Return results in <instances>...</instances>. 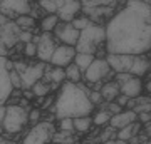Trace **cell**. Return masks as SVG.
<instances>
[{
  "mask_svg": "<svg viewBox=\"0 0 151 144\" xmlns=\"http://www.w3.org/2000/svg\"><path fill=\"white\" fill-rule=\"evenodd\" d=\"M57 49V44H55V37L52 34H40V40L37 44V57L40 62L44 64H49L52 55H54V50Z\"/></svg>",
  "mask_w": 151,
  "mask_h": 144,
  "instance_id": "cell-10",
  "label": "cell"
},
{
  "mask_svg": "<svg viewBox=\"0 0 151 144\" xmlns=\"http://www.w3.org/2000/svg\"><path fill=\"white\" fill-rule=\"evenodd\" d=\"M4 117H5V106H0V134H4Z\"/></svg>",
  "mask_w": 151,
  "mask_h": 144,
  "instance_id": "cell-37",
  "label": "cell"
},
{
  "mask_svg": "<svg viewBox=\"0 0 151 144\" xmlns=\"http://www.w3.org/2000/svg\"><path fill=\"white\" fill-rule=\"evenodd\" d=\"M139 131H141V124L134 123V124H131V126H128V128L119 129L118 133H116V139H121V141H126V143L131 144V141H134L138 138Z\"/></svg>",
  "mask_w": 151,
  "mask_h": 144,
  "instance_id": "cell-19",
  "label": "cell"
},
{
  "mask_svg": "<svg viewBox=\"0 0 151 144\" xmlns=\"http://www.w3.org/2000/svg\"><path fill=\"white\" fill-rule=\"evenodd\" d=\"M59 24L60 20L57 15H45L40 20V30H42V34H52Z\"/></svg>",
  "mask_w": 151,
  "mask_h": 144,
  "instance_id": "cell-20",
  "label": "cell"
},
{
  "mask_svg": "<svg viewBox=\"0 0 151 144\" xmlns=\"http://www.w3.org/2000/svg\"><path fill=\"white\" fill-rule=\"evenodd\" d=\"M24 54H25V55H27V57H35V55H37V45H35V44H27V45H24Z\"/></svg>",
  "mask_w": 151,
  "mask_h": 144,
  "instance_id": "cell-35",
  "label": "cell"
},
{
  "mask_svg": "<svg viewBox=\"0 0 151 144\" xmlns=\"http://www.w3.org/2000/svg\"><path fill=\"white\" fill-rule=\"evenodd\" d=\"M32 4L27 0H4L0 2V14H4L9 19H17L22 15H30Z\"/></svg>",
  "mask_w": 151,
  "mask_h": 144,
  "instance_id": "cell-7",
  "label": "cell"
},
{
  "mask_svg": "<svg viewBox=\"0 0 151 144\" xmlns=\"http://www.w3.org/2000/svg\"><path fill=\"white\" fill-rule=\"evenodd\" d=\"M92 112H94V106L87 97L86 85L70 84V82H64L60 85L54 102V116L57 121L84 117V116H91Z\"/></svg>",
  "mask_w": 151,
  "mask_h": 144,
  "instance_id": "cell-2",
  "label": "cell"
},
{
  "mask_svg": "<svg viewBox=\"0 0 151 144\" xmlns=\"http://www.w3.org/2000/svg\"><path fill=\"white\" fill-rule=\"evenodd\" d=\"M76 47H70V45H57V49L54 50V55L49 64L52 67H60V69H65L69 67L70 64H74L76 59Z\"/></svg>",
  "mask_w": 151,
  "mask_h": 144,
  "instance_id": "cell-9",
  "label": "cell"
},
{
  "mask_svg": "<svg viewBox=\"0 0 151 144\" xmlns=\"http://www.w3.org/2000/svg\"><path fill=\"white\" fill-rule=\"evenodd\" d=\"M34 39V34L30 30H22L20 35H19V42H22V45H27V44L32 42Z\"/></svg>",
  "mask_w": 151,
  "mask_h": 144,
  "instance_id": "cell-34",
  "label": "cell"
},
{
  "mask_svg": "<svg viewBox=\"0 0 151 144\" xmlns=\"http://www.w3.org/2000/svg\"><path fill=\"white\" fill-rule=\"evenodd\" d=\"M106 52L146 55L151 50V7L131 0L106 24Z\"/></svg>",
  "mask_w": 151,
  "mask_h": 144,
  "instance_id": "cell-1",
  "label": "cell"
},
{
  "mask_svg": "<svg viewBox=\"0 0 151 144\" xmlns=\"http://www.w3.org/2000/svg\"><path fill=\"white\" fill-rule=\"evenodd\" d=\"M7 54H9V49L0 42V57H7Z\"/></svg>",
  "mask_w": 151,
  "mask_h": 144,
  "instance_id": "cell-39",
  "label": "cell"
},
{
  "mask_svg": "<svg viewBox=\"0 0 151 144\" xmlns=\"http://www.w3.org/2000/svg\"><path fill=\"white\" fill-rule=\"evenodd\" d=\"M0 37H2V27H0Z\"/></svg>",
  "mask_w": 151,
  "mask_h": 144,
  "instance_id": "cell-44",
  "label": "cell"
},
{
  "mask_svg": "<svg viewBox=\"0 0 151 144\" xmlns=\"http://www.w3.org/2000/svg\"><path fill=\"white\" fill-rule=\"evenodd\" d=\"M104 109H106V111H109V114H111V116H118L119 112H123V111H124V109H123L121 106H119V104H118L116 101H113V102H108Z\"/></svg>",
  "mask_w": 151,
  "mask_h": 144,
  "instance_id": "cell-33",
  "label": "cell"
},
{
  "mask_svg": "<svg viewBox=\"0 0 151 144\" xmlns=\"http://www.w3.org/2000/svg\"><path fill=\"white\" fill-rule=\"evenodd\" d=\"M111 74H113V70H111V67H109L106 57H101V59L96 57L94 62L89 65V69L84 72L82 80H84L86 84H89V85L99 84V82L104 84V82H108V79L111 77Z\"/></svg>",
  "mask_w": 151,
  "mask_h": 144,
  "instance_id": "cell-6",
  "label": "cell"
},
{
  "mask_svg": "<svg viewBox=\"0 0 151 144\" xmlns=\"http://www.w3.org/2000/svg\"><path fill=\"white\" fill-rule=\"evenodd\" d=\"M17 25L20 27L22 30H30L34 25H35V19L30 15H22V17H17L15 20H14Z\"/></svg>",
  "mask_w": 151,
  "mask_h": 144,
  "instance_id": "cell-28",
  "label": "cell"
},
{
  "mask_svg": "<svg viewBox=\"0 0 151 144\" xmlns=\"http://www.w3.org/2000/svg\"><path fill=\"white\" fill-rule=\"evenodd\" d=\"M65 80L67 82H70V84H81L82 80V72L79 70V67L76 64H70L69 67H65Z\"/></svg>",
  "mask_w": 151,
  "mask_h": 144,
  "instance_id": "cell-23",
  "label": "cell"
},
{
  "mask_svg": "<svg viewBox=\"0 0 151 144\" xmlns=\"http://www.w3.org/2000/svg\"><path fill=\"white\" fill-rule=\"evenodd\" d=\"M0 144H17V143H12V141H5V139L0 138Z\"/></svg>",
  "mask_w": 151,
  "mask_h": 144,
  "instance_id": "cell-42",
  "label": "cell"
},
{
  "mask_svg": "<svg viewBox=\"0 0 151 144\" xmlns=\"http://www.w3.org/2000/svg\"><path fill=\"white\" fill-rule=\"evenodd\" d=\"M119 89H121V94L126 96L128 99H136V97L143 96V79L141 77H134V75H129L128 79L119 84Z\"/></svg>",
  "mask_w": 151,
  "mask_h": 144,
  "instance_id": "cell-15",
  "label": "cell"
},
{
  "mask_svg": "<svg viewBox=\"0 0 151 144\" xmlns=\"http://www.w3.org/2000/svg\"><path fill=\"white\" fill-rule=\"evenodd\" d=\"M30 91H32V94L35 97H39V99H40V97L49 96V92L52 91V89H50V84H49V82L39 80V82H35V84L32 85V89H30Z\"/></svg>",
  "mask_w": 151,
  "mask_h": 144,
  "instance_id": "cell-26",
  "label": "cell"
},
{
  "mask_svg": "<svg viewBox=\"0 0 151 144\" xmlns=\"http://www.w3.org/2000/svg\"><path fill=\"white\" fill-rule=\"evenodd\" d=\"M138 123V114H136L134 111H129V109H124L123 112H119L118 116H113V119H111V123H109V126L116 131V129H123V128H128V126H131V124Z\"/></svg>",
  "mask_w": 151,
  "mask_h": 144,
  "instance_id": "cell-17",
  "label": "cell"
},
{
  "mask_svg": "<svg viewBox=\"0 0 151 144\" xmlns=\"http://www.w3.org/2000/svg\"><path fill=\"white\" fill-rule=\"evenodd\" d=\"M29 124V111L25 107L9 104L5 106V117H4V133L17 134Z\"/></svg>",
  "mask_w": 151,
  "mask_h": 144,
  "instance_id": "cell-4",
  "label": "cell"
},
{
  "mask_svg": "<svg viewBox=\"0 0 151 144\" xmlns=\"http://www.w3.org/2000/svg\"><path fill=\"white\" fill-rule=\"evenodd\" d=\"M111 119H113V116L109 114V111H106L103 107L101 111L94 112V116H92V124H94V126H109Z\"/></svg>",
  "mask_w": 151,
  "mask_h": 144,
  "instance_id": "cell-25",
  "label": "cell"
},
{
  "mask_svg": "<svg viewBox=\"0 0 151 144\" xmlns=\"http://www.w3.org/2000/svg\"><path fill=\"white\" fill-rule=\"evenodd\" d=\"M9 77H10L12 87H14V89H20V87H22V77H20V74H19L15 69L9 72Z\"/></svg>",
  "mask_w": 151,
  "mask_h": 144,
  "instance_id": "cell-31",
  "label": "cell"
},
{
  "mask_svg": "<svg viewBox=\"0 0 151 144\" xmlns=\"http://www.w3.org/2000/svg\"><path fill=\"white\" fill-rule=\"evenodd\" d=\"M146 144H151V139H150V141H148V143H146Z\"/></svg>",
  "mask_w": 151,
  "mask_h": 144,
  "instance_id": "cell-45",
  "label": "cell"
},
{
  "mask_svg": "<svg viewBox=\"0 0 151 144\" xmlns=\"http://www.w3.org/2000/svg\"><path fill=\"white\" fill-rule=\"evenodd\" d=\"M94 59H96V55H91V54H76V59H74V64L79 67V70H81L82 74L86 72L87 69H89V65L94 62Z\"/></svg>",
  "mask_w": 151,
  "mask_h": 144,
  "instance_id": "cell-21",
  "label": "cell"
},
{
  "mask_svg": "<svg viewBox=\"0 0 151 144\" xmlns=\"http://www.w3.org/2000/svg\"><path fill=\"white\" fill-rule=\"evenodd\" d=\"M79 35H81L79 30H76L70 24H62V22L55 27V30H54V37L57 40H60L62 45H70V47H76L77 45Z\"/></svg>",
  "mask_w": 151,
  "mask_h": 144,
  "instance_id": "cell-11",
  "label": "cell"
},
{
  "mask_svg": "<svg viewBox=\"0 0 151 144\" xmlns=\"http://www.w3.org/2000/svg\"><path fill=\"white\" fill-rule=\"evenodd\" d=\"M87 97H89V101L92 102V106L94 107L99 106V104L103 102V96H101V92L99 91H87Z\"/></svg>",
  "mask_w": 151,
  "mask_h": 144,
  "instance_id": "cell-32",
  "label": "cell"
},
{
  "mask_svg": "<svg viewBox=\"0 0 151 144\" xmlns=\"http://www.w3.org/2000/svg\"><path fill=\"white\" fill-rule=\"evenodd\" d=\"M57 131H62V133H74V119H60L59 121V129Z\"/></svg>",
  "mask_w": 151,
  "mask_h": 144,
  "instance_id": "cell-29",
  "label": "cell"
},
{
  "mask_svg": "<svg viewBox=\"0 0 151 144\" xmlns=\"http://www.w3.org/2000/svg\"><path fill=\"white\" fill-rule=\"evenodd\" d=\"M55 134V126L52 121H40L32 126V129L22 139V144H49Z\"/></svg>",
  "mask_w": 151,
  "mask_h": 144,
  "instance_id": "cell-5",
  "label": "cell"
},
{
  "mask_svg": "<svg viewBox=\"0 0 151 144\" xmlns=\"http://www.w3.org/2000/svg\"><path fill=\"white\" fill-rule=\"evenodd\" d=\"M146 55H148V59L151 60V50H150V52H148V54H146Z\"/></svg>",
  "mask_w": 151,
  "mask_h": 144,
  "instance_id": "cell-43",
  "label": "cell"
},
{
  "mask_svg": "<svg viewBox=\"0 0 151 144\" xmlns=\"http://www.w3.org/2000/svg\"><path fill=\"white\" fill-rule=\"evenodd\" d=\"M60 5H62V0H40L39 7H42V10L47 12V15H57Z\"/></svg>",
  "mask_w": 151,
  "mask_h": 144,
  "instance_id": "cell-24",
  "label": "cell"
},
{
  "mask_svg": "<svg viewBox=\"0 0 151 144\" xmlns=\"http://www.w3.org/2000/svg\"><path fill=\"white\" fill-rule=\"evenodd\" d=\"M79 14H82V5L79 0H62L57 17L62 24H70L76 17H79Z\"/></svg>",
  "mask_w": 151,
  "mask_h": 144,
  "instance_id": "cell-13",
  "label": "cell"
},
{
  "mask_svg": "<svg viewBox=\"0 0 151 144\" xmlns=\"http://www.w3.org/2000/svg\"><path fill=\"white\" fill-rule=\"evenodd\" d=\"M40 116H42V109H39V107H34L29 111V123H32L34 126L35 124L40 123Z\"/></svg>",
  "mask_w": 151,
  "mask_h": 144,
  "instance_id": "cell-30",
  "label": "cell"
},
{
  "mask_svg": "<svg viewBox=\"0 0 151 144\" xmlns=\"http://www.w3.org/2000/svg\"><path fill=\"white\" fill-rule=\"evenodd\" d=\"M101 49L106 50V27L92 24L91 27H87L86 30L81 32L77 45H76V52L91 54V55L97 57Z\"/></svg>",
  "mask_w": 151,
  "mask_h": 144,
  "instance_id": "cell-3",
  "label": "cell"
},
{
  "mask_svg": "<svg viewBox=\"0 0 151 144\" xmlns=\"http://www.w3.org/2000/svg\"><path fill=\"white\" fill-rule=\"evenodd\" d=\"M104 144H129V143H126V141H121V139H109V141H106Z\"/></svg>",
  "mask_w": 151,
  "mask_h": 144,
  "instance_id": "cell-40",
  "label": "cell"
},
{
  "mask_svg": "<svg viewBox=\"0 0 151 144\" xmlns=\"http://www.w3.org/2000/svg\"><path fill=\"white\" fill-rule=\"evenodd\" d=\"M145 91H146V94H148V96H151V79H148L145 82Z\"/></svg>",
  "mask_w": 151,
  "mask_h": 144,
  "instance_id": "cell-41",
  "label": "cell"
},
{
  "mask_svg": "<svg viewBox=\"0 0 151 144\" xmlns=\"http://www.w3.org/2000/svg\"><path fill=\"white\" fill-rule=\"evenodd\" d=\"M138 123L146 126V124L151 123V112H139L138 114Z\"/></svg>",
  "mask_w": 151,
  "mask_h": 144,
  "instance_id": "cell-36",
  "label": "cell"
},
{
  "mask_svg": "<svg viewBox=\"0 0 151 144\" xmlns=\"http://www.w3.org/2000/svg\"><path fill=\"white\" fill-rule=\"evenodd\" d=\"M9 22H12L10 19H9V17H5L4 14H0V27H5L7 24H9Z\"/></svg>",
  "mask_w": 151,
  "mask_h": 144,
  "instance_id": "cell-38",
  "label": "cell"
},
{
  "mask_svg": "<svg viewBox=\"0 0 151 144\" xmlns=\"http://www.w3.org/2000/svg\"><path fill=\"white\" fill-rule=\"evenodd\" d=\"M70 25L74 27L76 30H79V32H82V30H86L87 27H91L92 25V22L89 20V19H87L86 15H79V17H76L74 20L70 22Z\"/></svg>",
  "mask_w": 151,
  "mask_h": 144,
  "instance_id": "cell-27",
  "label": "cell"
},
{
  "mask_svg": "<svg viewBox=\"0 0 151 144\" xmlns=\"http://www.w3.org/2000/svg\"><path fill=\"white\" fill-rule=\"evenodd\" d=\"M22 29L17 25L15 22L12 20L9 22L5 27H2V37H0V42L4 44L7 49H12L15 47L19 44V35H20Z\"/></svg>",
  "mask_w": 151,
  "mask_h": 144,
  "instance_id": "cell-16",
  "label": "cell"
},
{
  "mask_svg": "<svg viewBox=\"0 0 151 144\" xmlns=\"http://www.w3.org/2000/svg\"><path fill=\"white\" fill-rule=\"evenodd\" d=\"M101 96H103V101H106V102L116 101L118 96H121L119 84L116 80H108V82H104L103 87H101Z\"/></svg>",
  "mask_w": 151,
  "mask_h": 144,
  "instance_id": "cell-18",
  "label": "cell"
},
{
  "mask_svg": "<svg viewBox=\"0 0 151 144\" xmlns=\"http://www.w3.org/2000/svg\"><path fill=\"white\" fill-rule=\"evenodd\" d=\"M44 72H45V64L44 62H39L35 65H29L25 72H22V87L24 89H32V85L39 80H42Z\"/></svg>",
  "mask_w": 151,
  "mask_h": 144,
  "instance_id": "cell-14",
  "label": "cell"
},
{
  "mask_svg": "<svg viewBox=\"0 0 151 144\" xmlns=\"http://www.w3.org/2000/svg\"><path fill=\"white\" fill-rule=\"evenodd\" d=\"M7 62H9L7 57H0V106H4L12 97V92H14L9 70H7Z\"/></svg>",
  "mask_w": 151,
  "mask_h": 144,
  "instance_id": "cell-12",
  "label": "cell"
},
{
  "mask_svg": "<svg viewBox=\"0 0 151 144\" xmlns=\"http://www.w3.org/2000/svg\"><path fill=\"white\" fill-rule=\"evenodd\" d=\"M94 126L92 124V116H84V117H76L74 119V133H87L91 131V128Z\"/></svg>",
  "mask_w": 151,
  "mask_h": 144,
  "instance_id": "cell-22",
  "label": "cell"
},
{
  "mask_svg": "<svg viewBox=\"0 0 151 144\" xmlns=\"http://www.w3.org/2000/svg\"><path fill=\"white\" fill-rule=\"evenodd\" d=\"M136 57L138 55H124V54H108L106 60H108L109 67L114 74H131L133 67H134Z\"/></svg>",
  "mask_w": 151,
  "mask_h": 144,
  "instance_id": "cell-8",
  "label": "cell"
}]
</instances>
